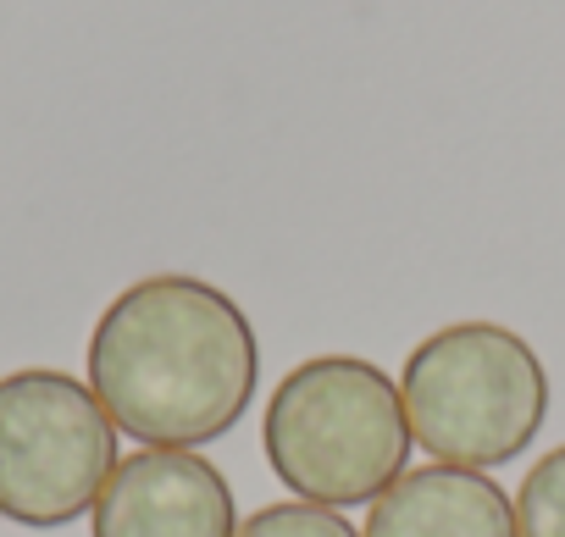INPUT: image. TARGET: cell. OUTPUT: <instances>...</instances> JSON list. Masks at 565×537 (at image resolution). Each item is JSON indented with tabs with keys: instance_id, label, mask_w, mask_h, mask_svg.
Segmentation results:
<instances>
[{
	"instance_id": "1",
	"label": "cell",
	"mask_w": 565,
	"mask_h": 537,
	"mask_svg": "<svg viewBox=\"0 0 565 537\" xmlns=\"http://www.w3.org/2000/svg\"><path fill=\"white\" fill-rule=\"evenodd\" d=\"M260 383V339L233 294L161 272L128 283L89 333V388L122 438L200 449L227 438Z\"/></svg>"
},
{
	"instance_id": "2",
	"label": "cell",
	"mask_w": 565,
	"mask_h": 537,
	"mask_svg": "<svg viewBox=\"0 0 565 537\" xmlns=\"http://www.w3.org/2000/svg\"><path fill=\"white\" fill-rule=\"evenodd\" d=\"M271 476L306 504H377L411 460L399 383L366 355H311L277 383L260 416Z\"/></svg>"
},
{
	"instance_id": "3",
	"label": "cell",
	"mask_w": 565,
	"mask_h": 537,
	"mask_svg": "<svg viewBox=\"0 0 565 537\" xmlns=\"http://www.w3.org/2000/svg\"><path fill=\"white\" fill-rule=\"evenodd\" d=\"M399 405L411 443L438 465L493 471L521 460L548 416V372L537 350L499 322H449L427 333L405 372Z\"/></svg>"
},
{
	"instance_id": "4",
	"label": "cell",
	"mask_w": 565,
	"mask_h": 537,
	"mask_svg": "<svg viewBox=\"0 0 565 537\" xmlns=\"http://www.w3.org/2000/svg\"><path fill=\"white\" fill-rule=\"evenodd\" d=\"M117 460V421L89 383L51 366L0 377V515L12 526H73L95 509Z\"/></svg>"
},
{
	"instance_id": "5",
	"label": "cell",
	"mask_w": 565,
	"mask_h": 537,
	"mask_svg": "<svg viewBox=\"0 0 565 537\" xmlns=\"http://www.w3.org/2000/svg\"><path fill=\"white\" fill-rule=\"evenodd\" d=\"M95 537H233L227 476L194 449H139L117 460L95 498Z\"/></svg>"
},
{
	"instance_id": "6",
	"label": "cell",
	"mask_w": 565,
	"mask_h": 537,
	"mask_svg": "<svg viewBox=\"0 0 565 537\" xmlns=\"http://www.w3.org/2000/svg\"><path fill=\"white\" fill-rule=\"evenodd\" d=\"M361 537H515V498L488 471L433 460L372 504Z\"/></svg>"
},
{
	"instance_id": "7",
	"label": "cell",
	"mask_w": 565,
	"mask_h": 537,
	"mask_svg": "<svg viewBox=\"0 0 565 537\" xmlns=\"http://www.w3.org/2000/svg\"><path fill=\"white\" fill-rule=\"evenodd\" d=\"M515 537H565V443L526 471L515 493Z\"/></svg>"
},
{
	"instance_id": "8",
	"label": "cell",
	"mask_w": 565,
	"mask_h": 537,
	"mask_svg": "<svg viewBox=\"0 0 565 537\" xmlns=\"http://www.w3.org/2000/svg\"><path fill=\"white\" fill-rule=\"evenodd\" d=\"M233 537H361V531H355L339 509L289 498V504H266V509H255L249 520H238Z\"/></svg>"
}]
</instances>
